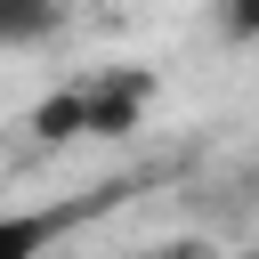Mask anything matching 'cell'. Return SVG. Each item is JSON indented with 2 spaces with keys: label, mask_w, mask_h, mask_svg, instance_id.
Listing matches in <instances>:
<instances>
[{
  "label": "cell",
  "mask_w": 259,
  "mask_h": 259,
  "mask_svg": "<svg viewBox=\"0 0 259 259\" xmlns=\"http://www.w3.org/2000/svg\"><path fill=\"white\" fill-rule=\"evenodd\" d=\"M105 194H81V202H40V210H0V259H49V243H65Z\"/></svg>",
  "instance_id": "cell-2"
},
{
  "label": "cell",
  "mask_w": 259,
  "mask_h": 259,
  "mask_svg": "<svg viewBox=\"0 0 259 259\" xmlns=\"http://www.w3.org/2000/svg\"><path fill=\"white\" fill-rule=\"evenodd\" d=\"M65 24V0H0V49H40L57 40Z\"/></svg>",
  "instance_id": "cell-3"
},
{
  "label": "cell",
  "mask_w": 259,
  "mask_h": 259,
  "mask_svg": "<svg viewBox=\"0 0 259 259\" xmlns=\"http://www.w3.org/2000/svg\"><path fill=\"white\" fill-rule=\"evenodd\" d=\"M146 97H154V73H138V65L81 73L57 97L32 105V138H49V146H65V138H121V130H138Z\"/></svg>",
  "instance_id": "cell-1"
},
{
  "label": "cell",
  "mask_w": 259,
  "mask_h": 259,
  "mask_svg": "<svg viewBox=\"0 0 259 259\" xmlns=\"http://www.w3.org/2000/svg\"><path fill=\"white\" fill-rule=\"evenodd\" d=\"M219 16H227V32H235V40H251V32H259V0H227Z\"/></svg>",
  "instance_id": "cell-4"
}]
</instances>
